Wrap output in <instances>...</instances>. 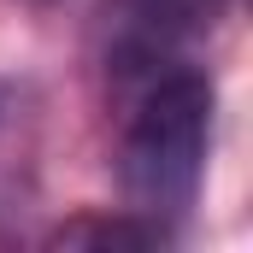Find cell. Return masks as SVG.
I'll return each mask as SVG.
<instances>
[{
	"instance_id": "cell-1",
	"label": "cell",
	"mask_w": 253,
	"mask_h": 253,
	"mask_svg": "<svg viewBox=\"0 0 253 253\" xmlns=\"http://www.w3.org/2000/svg\"><path fill=\"white\" fill-rule=\"evenodd\" d=\"M212 124H218V88L200 65L177 59L129 83V112L112 153L118 194L129 212L153 218L171 236L189 224L212 159Z\"/></svg>"
},
{
	"instance_id": "cell-2",
	"label": "cell",
	"mask_w": 253,
	"mask_h": 253,
	"mask_svg": "<svg viewBox=\"0 0 253 253\" xmlns=\"http://www.w3.org/2000/svg\"><path fill=\"white\" fill-rule=\"evenodd\" d=\"M224 12L230 0H112V42H106L112 83L129 88L147 71L177 65L183 47L200 42Z\"/></svg>"
},
{
	"instance_id": "cell-3",
	"label": "cell",
	"mask_w": 253,
	"mask_h": 253,
	"mask_svg": "<svg viewBox=\"0 0 253 253\" xmlns=\"http://www.w3.org/2000/svg\"><path fill=\"white\" fill-rule=\"evenodd\" d=\"M165 242H177L171 230H159L153 218H141V212H118V218H100V212H88V218H71L53 230V248H165Z\"/></svg>"
}]
</instances>
